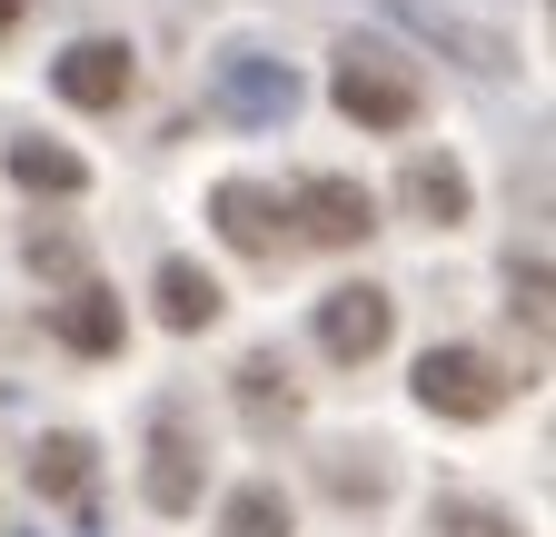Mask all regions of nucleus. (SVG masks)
Here are the masks:
<instances>
[{"instance_id":"nucleus-1","label":"nucleus","mask_w":556,"mask_h":537,"mask_svg":"<svg viewBox=\"0 0 556 537\" xmlns=\"http://www.w3.org/2000/svg\"><path fill=\"white\" fill-rule=\"evenodd\" d=\"M328 100L358 120V129H417V110H428V80H417L388 40H348V50H338V71H328Z\"/></svg>"},{"instance_id":"nucleus-2","label":"nucleus","mask_w":556,"mask_h":537,"mask_svg":"<svg viewBox=\"0 0 556 537\" xmlns=\"http://www.w3.org/2000/svg\"><path fill=\"white\" fill-rule=\"evenodd\" d=\"M507 398H517V378L486 359V349H428V359H417V409H428V419L477 428V419H497Z\"/></svg>"},{"instance_id":"nucleus-3","label":"nucleus","mask_w":556,"mask_h":537,"mask_svg":"<svg viewBox=\"0 0 556 537\" xmlns=\"http://www.w3.org/2000/svg\"><path fill=\"white\" fill-rule=\"evenodd\" d=\"M208 100H219V120H239V129H278V120H299L308 90H299L289 60H268V50H219Z\"/></svg>"},{"instance_id":"nucleus-4","label":"nucleus","mask_w":556,"mask_h":537,"mask_svg":"<svg viewBox=\"0 0 556 537\" xmlns=\"http://www.w3.org/2000/svg\"><path fill=\"white\" fill-rule=\"evenodd\" d=\"M289 220H299V239H318V249H358V239L378 229V199H368L358 179H338V170H308V179L289 189Z\"/></svg>"},{"instance_id":"nucleus-5","label":"nucleus","mask_w":556,"mask_h":537,"mask_svg":"<svg viewBox=\"0 0 556 537\" xmlns=\"http://www.w3.org/2000/svg\"><path fill=\"white\" fill-rule=\"evenodd\" d=\"M208 220H219V239L239 259H278V249H289V199L258 189V179H219V189H208Z\"/></svg>"},{"instance_id":"nucleus-6","label":"nucleus","mask_w":556,"mask_h":537,"mask_svg":"<svg viewBox=\"0 0 556 537\" xmlns=\"http://www.w3.org/2000/svg\"><path fill=\"white\" fill-rule=\"evenodd\" d=\"M388 328H397V299H388V289H368V279L318 299V349H328V359H348V369L378 359V349H388Z\"/></svg>"},{"instance_id":"nucleus-7","label":"nucleus","mask_w":556,"mask_h":537,"mask_svg":"<svg viewBox=\"0 0 556 537\" xmlns=\"http://www.w3.org/2000/svg\"><path fill=\"white\" fill-rule=\"evenodd\" d=\"M129 40H70L60 60H50V90L70 100V110H119L129 100Z\"/></svg>"},{"instance_id":"nucleus-8","label":"nucleus","mask_w":556,"mask_h":537,"mask_svg":"<svg viewBox=\"0 0 556 537\" xmlns=\"http://www.w3.org/2000/svg\"><path fill=\"white\" fill-rule=\"evenodd\" d=\"M119 328H129L119 299L90 289V279H70V299L50 309V339H60V349H80V359H110V349H119Z\"/></svg>"},{"instance_id":"nucleus-9","label":"nucleus","mask_w":556,"mask_h":537,"mask_svg":"<svg viewBox=\"0 0 556 537\" xmlns=\"http://www.w3.org/2000/svg\"><path fill=\"white\" fill-rule=\"evenodd\" d=\"M150 299H160V328H179V339H199V328H208V319L229 309V299H219V279H208L199 259H160Z\"/></svg>"},{"instance_id":"nucleus-10","label":"nucleus","mask_w":556,"mask_h":537,"mask_svg":"<svg viewBox=\"0 0 556 537\" xmlns=\"http://www.w3.org/2000/svg\"><path fill=\"white\" fill-rule=\"evenodd\" d=\"M388 21H407L417 40H438V50H457L467 71H507V40H486V30H467L457 11H438V0H388Z\"/></svg>"},{"instance_id":"nucleus-11","label":"nucleus","mask_w":556,"mask_h":537,"mask_svg":"<svg viewBox=\"0 0 556 537\" xmlns=\"http://www.w3.org/2000/svg\"><path fill=\"white\" fill-rule=\"evenodd\" d=\"M150 508H160V517L199 508V448H189V428H179V419H160V428H150Z\"/></svg>"},{"instance_id":"nucleus-12","label":"nucleus","mask_w":556,"mask_h":537,"mask_svg":"<svg viewBox=\"0 0 556 537\" xmlns=\"http://www.w3.org/2000/svg\"><path fill=\"white\" fill-rule=\"evenodd\" d=\"M11 179H21L30 199H40V189H50V199H80V189H90L80 150H60V140H11Z\"/></svg>"},{"instance_id":"nucleus-13","label":"nucleus","mask_w":556,"mask_h":537,"mask_svg":"<svg viewBox=\"0 0 556 537\" xmlns=\"http://www.w3.org/2000/svg\"><path fill=\"white\" fill-rule=\"evenodd\" d=\"M407 210L428 229H457L467 220V170L457 160H407Z\"/></svg>"},{"instance_id":"nucleus-14","label":"nucleus","mask_w":556,"mask_h":537,"mask_svg":"<svg viewBox=\"0 0 556 537\" xmlns=\"http://www.w3.org/2000/svg\"><path fill=\"white\" fill-rule=\"evenodd\" d=\"M30 488H40V498H80V488H90V438H80V428H50V438L30 448Z\"/></svg>"},{"instance_id":"nucleus-15","label":"nucleus","mask_w":556,"mask_h":537,"mask_svg":"<svg viewBox=\"0 0 556 537\" xmlns=\"http://www.w3.org/2000/svg\"><path fill=\"white\" fill-rule=\"evenodd\" d=\"M239 409H249L258 428H289V419H299V388H289V369H278V349L239 359Z\"/></svg>"},{"instance_id":"nucleus-16","label":"nucleus","mask_w":556,"mask_h":537,"mask_svg":"<svg viewBox=\"0 0 556 537\" xmlns=\"http://www.w3.org/2000/svg\"><path fill=\"white\" fill-rule=\"evenodd\" d=\"M219 537H289V498H278L268 478H258V488H239V498L219 508Z\"/></svg>"},{"instance_id":"nucleus-17","label":"nucleus","mask_w":556,"mask_h":537,"mask_svg":"<svg viewBox=\"0 0 556 537\" xmlns=\"http://www.w3.org/2000/svg\"><path fill=\"white\" fill-rule=\"evenodd\" d=\"M438 537H527V527L497 517V508H477V498H447V508H438Z\"/></svg>"},{"instance_id":"nucleus-18","label":"nucleus","mask_w":556,"mask_h":537,"mask_svg":"<svg viewBox=\"0 0 556 537\" xmlns=\"http://www.w3.org/2000/svg\"><path fill=\"white\" fill-rule=\"evenodd\" d=\"M328 498L378 508V498H388V467H378V458H358V467H348V458H328Z\"/></svg>"},{"instance_id":"nucleus-19","label":"nucleus","mask_w":556,"mask_h":537,"mask_svg":"<svg viewBox=\"0 0 556 537\" xmlns=\"http://www.w3.org/2000/svg\"><path fill=\"white\" fill-rule=\"evenodd\" d=\"M507 289H517L507 309H527V328H546V259H517V268H507Z\"/></svg>"},{"instance_id":"nucleus-20","label":"nucleus","mask_w":556,"mask_h":537,"mask_svg":"<svg viewBox=\"0 0 556 537\" xmlns=\"http://www.w3.org/2000/svg\"><path fill=\"white\" fill-rule=\"evenodd\" d=\"M30 268H50V279H80V249H70V239H40V229H30Z\"/></svg>"},{"instance_id":"nucleus-21","label":"nucleus","mask_w":556,"mask_h":537,"mask_svg":"<svg viewBox=\"0 0 556 537\" xmlns=\"http://www.w3.org/2000/svg\"><path fill=\"white\" fill-rule=\"evenodd\" d=\"M11 21H21V0H0V30H11Z\"/></svg>"}]
</instances>
